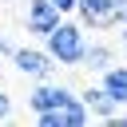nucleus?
Returning a JSON list of instances; mask_svg holds the SVG:
<instances>
[{"instance_id": "nucleus-5", "label": "nucleus", "mask_w": 127, "mask_h": 127, "mask_svg": "<svg viewBox=\"0 0 127 127\" xmlns=\"http://www.w3.org/2000/svg\"><path fill=\"white\" fill-rule=\"evenodd\" d=\"M67 95H71L67 87H56V83H48V79H44L40 87H32V95H28V107L40 115V111H48V107H60Z\"/></svg>"}, {"instance_id": "nucleus-6", "label": "nucleus", "mask_w": 127, "mask_h": 127, "mask_svg": "<svg viewBox=\"0 0 127 127\" xmlns=\"http://www.w3.org/2000/svg\"><path fill=\"white\" fill-rule=\"evenodd\" d=\"M119 107H127V67H119V64H111V67H103V83H99Z\"/></svg>"}, {"instance_id": "nucleus-8", "label": "nucleus", "mask_w": 127, "mask_h": 127, "mask_svg": "<svg viewBox=\"0 0 127 127\" xmlns=\"http://www.w3.org/2000/svg\"><path fill=\"white\" fill-rule=\"evenodd\" d=\"M87 71H103V67H111V48H103V44H95V48H87L83 52V60H79Z\"/></svg>"}, {"instance_id": "nucleus-14", "label": "nucleus", "mask_w": 127, "mask_h": 127, "mask_svg": "<svg viewBox=\"0 0 127 127\" xmlns=\"http://www.w3.org/2000/svg\"><path fill=\"white\" fill-rule=\"evenodd\" d=\"M123 48H127V24H123Z\"/></svg>"}, {"instance_id": "nucleus-2", "label": "nucleus", "mask_w": 127, "mask_h": 127, "mask_svg": "<svg viewBox=\"0 0 127 127\" xmlns=\"http://www.w3.org/2000/svg\"><path fill=\"white\" fill-rule=\"evenodd\" d=\"M12 64L24 71V75H32V79H52V71H56V60L48 56V48L40 52V48H16L12 52Z\"/></svg>"}, {"instance_id": "nucleus-3", "label": "nucleus", "mask_w": 127, "mask_h": 127, "mask_svg": "<svg viewBox=\"0 0 127 127\" xmlns=\"http://www.w3.org/2000/svg\"><path fill=\"white\" fill-rule=\"evenodd\" d=\"M60 20H64V16H60V8H56V4H48V0H28L24 24H28V32H32V36H48Z\"/></svg>"}, {"instance_id": "nucleus-11", "label": "nucleus", "mask_w": 127, "mask_h": 127, "mask_svg": "<svg viewBox=\"0 0 127 127\" xmlns=\"http://www.w3.org/2000/svg\"><path fill=\"white\" fill-rule=\"evenodd\" d=\"M48 4H56V8H60V16H67V12H75V0H48Z\"/></svg>"}, {"instance_id": "nucleus-10", "label": "nucleus", "mask_w": 127, "mask_h": 127, "mask_svg": "<svg viewBox=\"0 0 127 127\" xmlns=\"http://www.w3.org/2000/svg\"><path fill=\"white\" fill-rule=\"evenodd\" d=\"M115 24H127V0H115Z\"/></svg>"}, {"instance_id": "nucleus-1", "label": "nucleus", "mask_w": 127, "mask_h": 127, "mask_svg": "<svg viewBox=\"0 0 127 127\" xmlns=\"http://www.w3.org/2000/svg\"><path fill=\"white\" fill-rule=\"evenodd\" d=\"M44 40H48V56H52L56 64H64V67H75V64L83 60V52H87L83 24H67V20H60Z\"/></svg>"}, {"instance_id": "nucleus-4", "label": "nucleus", "mask_w": 127, "mask_h": 127, "mask_svg": "<svg viewBox=\"0 0 127 127\" xmlns=\"http://www.w3.org/2000/svg\"><path fill=\"white\" fill-rule=\"evenodd\" d=\"M75 12L83 16V28H111L115 24V0H75Z\"/></svg>"}, {"instance_id": "nucleus-12", "label": "nucleus", "mask_w": 127, "mask_h": 127, "mask_svg": "<svg viewBox=\"0 0 127 127\" xmlns=\"http://www.w3.org/2000/svg\"><path fill=\"white\" fill-rule=\"evenodd\" d=\"M12 52H16V44H12L8 36H0V56H12Z\"/></svg>"}, {"instance_id": "nucleus-9", "label": "nucleus", "mask_w": 127, "mask_h": 127, "mask_svg": "<svg viewBox=\"0 0 127 127\" xmlns=\"http://www.w3.org/2000/svg\"><path fill=\"white\" fill-rule=\"evenodd\" d=\"M8 115H12V95L0 91V119H8Z\"/></svg>"}, {"instance_id": "nucleus-13", "label": "nucleus", "mask_w": 127, "mask_h": 127, "mask_svg": "<svg viewBox=\"0 0 127 127\" xmlns=\"http://www.w3.org/2000/svg\"><path fill=\"white\" fill-rule=\"evenodd\" d=\"M107 123H115V127H127V111H123V115H119V111H115V115H111V119H107Z\"/></svg>"}, {"instance_id": "nucleus-7", "label": "nucleus", "mask_w": 127, "mask_h": 127, "mask_svg": "<svg viewBox=\"0 0 127 127\" xmlns=\"http://www.w3.org/2000/svg\"><path fill=\"white\" fill-rule=\"evenodd\" d=\"M79 99H83V103H87V111H91V115H99V119H111V115L119 111V103H115L103 87H87Z\"/></svg>"}]
</instances>
